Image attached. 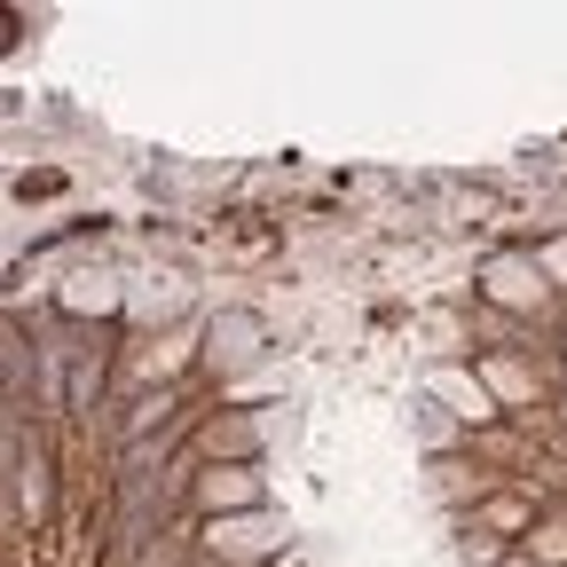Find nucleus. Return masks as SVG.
I'll list each match as a JSON object with an SVG mask.
<instances>
[{
    "label": "nucleus",
    "instance_id": "1",
    "mask_svg": "<svg viewBox=\"0 0 567 567\" xmlns=\"http://www.w3.org/2000/svg\"><path fill=\"white\" fill-rule=\"evenodd\" d=\"M197 505L221 520V513H237V505H260V481H252L245 465H213V473L197 481Z\"/></svg>",
    "mask_w": 567,
    "mask_h": 567
},
{
    "label": "nucleus",
    "instance_id": "2",
    "mask_svg": "<svg viewBox=\"0 0 567 567\" xmlns=\"http://www.w3.org/2000/svg\"><path fill=\"white\" fill-rule=\"evenodd\" d=\"M205 544L245 559V551H276V544H284V528H276V520H260V513H245V520H213V528H205Z\"/></svg>",
    "mask_w": 567,
    "mask_h": 567
},
{
    "label": "nucleus",
    "instance_id": "3",
    "mask_svg": "<svg viewBox=\"0 0 567 567\" xmlns=\"http://www.w3.org/2000/svg\"><path fill=\"white\" fill-rule=\"evenodd\" d=\"M488 292H496V300H513V308H528V300H544V268H520V260H496V276H488Z\"/></svg>",
    "mask_w": 567,
    "mask_h": 567
},
{
    "label": "nucleus",
    "instance_id": "4",
    "mask_svg": "<svg viewBox=\"0 0 567 567\" xmlns=\"http://www.w3.org/2000/svg\"><path fill=\"white\" fill-rule=\"evenodd\" d=\"M442 394H450V402H465V417H473V425H488V417H496V402H488V386H465V379H442Z\"/></svg>",
    "mask_w": 567,
    "mask_h": 567
},
{
    "label": "nucleus",
    "instance_id": "5",
    "mask_svg": "<svg viewBox=\"0 0 567 567\" xmlns=\"http://www.w3.org/2000/svg\"><path fill=\"white\" fill-rule=\"evenodd\" d=\"M528 559H536V567H559V559H567V520H544L536 544H528Z\"/></svg>",
    "mask_w": 567,
    "mask_h": 567
},
{
    "label": "nucleus",
    "instance_id": "6",
    "mask_svg": "<svg viewBox=\"0 0 567 567\" xmlns=\"http://www.w3.org/2000/svg\"><path fill=\"white\" fill-rule=\"evenodd\" d=\"M205 450H252V417H229V425H205Z\"/></svg>",
    "mask_w": 567,
    "mask_h": 567
},
{
    "label": "nucleus",
    "instance_id": "7",
    "mask_svg": "<svg viewBox=\"0 0 567 567\" xmlns=\"http://www.w3.org/2000/svg\"><path fill=\"white\" fill-rule=\"evenodd\" d=\"M481 528H528V496H496L481 513Z\"/></svg>",
    "mask_w": 567,
    "mask_h": 567
},
{
    "label": "nucleus",
    "instance_id": "8",
    "mask_svg": "<svg viewBox=\"0 0 567 567\" xmlns=\"http://www.w3.org/2000/svg\"><path fill=\"white\" fill-rule=\"evenodd\" d=\"M505 567H536V559H505Z\"/></svg>",
    "mask_w": 567,
    "mask_h": 567
}]
</instances>
